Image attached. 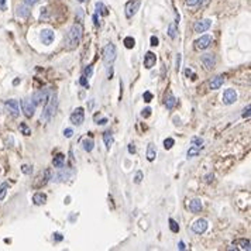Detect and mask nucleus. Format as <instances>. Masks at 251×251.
Instances as JSON below:
<instances>
[{
    "instance_id": "obj_33",
    "label": "nucleus",
    "mask_w": 251,
    "mask_h": 251,
    "mask_svg": "<svg viewBox=\"0 0 251 251\" xmlns=\"http://www.w3.org/2000/svg\"><path fill=\"white\" fill-rule=\"evenodd\" d=\"M174 144H175L174 138H167V140L164 141V147H165V149H171Z\"/></svg>"
},
{
    "instance_id": "obj_21",
    "label": "nucleus",
    "mask_w": 251,
    "mask_h": 251,
    "mask_svg": "<svg viewBox=\"0 0 251 251\" xmlns=\"http://www.w3.org/2000/svg\"><path fill=\"white\" fill-rule=\"evenodd\" d=\"M155 155H157V149L154 144H148V148H147V160L149 162H153L155 160Z\"/></svg>"
},
{
    "instance_id": "obj_37",
    "label": "nucleus",
    "mask_w": 251,
    "mask_h": 251,
    "mask_svg": "<svg viewBox=\"0 0 251 251\" xmlns=\"http://www.w3.org/2000/svg\"><path fill=\"white\" fill-rule=\"evenodd\" d=\"M92 72H93V71H92V66H90V65L85 66V69H83L85 76H87V78H89V76H90V75H92Z\"/></svg>"
},
{
    "instance_id": "obj_48",
    "label": "nucleus",
    "mask_w": 251,
    "mask_h": 251,
    "mask_svg": "<svg viewBox=\"0 0 251 251\" xmlns=\"http://www.w3.org/2000/svg\"><path fill=\"white\" fill-rule=\"evenodd\" d=\"M37 2H38V0H24V3H26L27 6H34Z\"/></svg>"
},
{
    "instance_id": "obj_45",
    "label": "nucleus",
    "mask_w": 251,
    "mask_h": 251,
    "mask_svg": "<svg viewBox=\"0 0 251 251\" xmlns=\"http://www.w3.org/2000/svg\"><path fill=\"white\" fill-rule=\"evenodd\" d=\"M243 117H244V119H245V117H247V119L250 117V106H247V107H245V110H244V113H243Z\"/></svg>"
},
{
    "instance_id": "obj_20",
    "label": "nucleus",
    "mask_w": 251,
    "mask_h": 251,
    "mask_svg": "<svg viewBox=\"0 0 251 251\" xmlns=\"http://www.w3.org/2000/svg\"><path fill=\"white\" fill-rule=\"evenodd\" d=\"M189 209L193 213H199L202 210V202H200V199H193L189 203Z\"/></svg>"
},
{
    "instance_id": "obj_16",
    "label": "nucleus",
    "mask_w": 251,
    "mask_h": 251,
    "mask_svg": "<svg viewBox=\"0 0 251 251\" xmlns=\"http://www.w3.org/2000/svg\"><path fill=\"white\" fill-rule=\"evenodd\" d=\"M223 82H224V76H223V75H217V76L212 78V80H210V89H213V90L219 89V87L223 85Z\"/></svg>"
},
{
    "instance_id": "obj_3",
    "label": "nucleus",
    "mask_w": 251,
    "mask_h": 251,
    "mask_svg": "<svg viewBox=\"0 0 251 251\" xmlns=\"http://www.w3.org/2000/svg\"><path fill=\"white\" fill-rule=\"evenodd\" d=\"M116 59V47L113 44H107L103 50V62L106 65L113 64V61Z\"/></svg>"
},
{
    "instance_id": "obj_28",
    "label": "nucleus",
    "mask_w": 251,
    "mask_h": 251,
    "mask_svg": "<svg viewBox=\"0 0 251 251\" xmlns=\"http://www.w3.org/2000/svg\"><path fill=\"white\" fill-rule=\"evenodd\" d=\"M168 35L171 38H176V24L175 23H171L168 26Z\"/></svg>"
},
{
    "instance_id": "obj_6",
    "label": "nucleus",
    "mask_w": 251,
    "mask_h": 251,
    "mask_svg": "<svg viewBox=\"0 0 251 251\" xmlns=\"http://www.w3.org/2000/svg\"><path fill=\"white\" fill-rule=\"evenodd\" d=\"M140 4H141V2L140 0H134V2H128L127 4H126V16H127V18H131L133 16L137 13V10L140 9Z\"/></svg>"
},
{
    "instance_id": "obj_22",
    "label": "nucleus",
    "mask_w": 251,
    "mask_h": 251,
    "mask_svg": "<svg viewBox=\"0 0 251 251\" xmlns=\"http://www.w3.org/2000/svg\"><path fill=\"white\" fill-rule=\"evenodd\" d=\"M103 141H105V144H106V148L110 149V147L113 146V135L110 131H106L105 134H103Z\"/></svg>"
},
{
    "instance_id": "obj_31",
    "label": "nucleus",
    "mask_w": 251,
    "mask_h": 251,
    "mask_svg": "<svg viewBox=\"0 0 251 251\" xmlns=\"http://www.w3.org/2000/svg\"><path fill=\"white\" fill-rule=\"evenodd\" d=\"M169 229H171L172 233H178V231H179V226H178V223L175 222L174 219H169Z\"/></svg>"
},
{
    "instance_id": "obj_12",
    "label": "nucleus",
    "mask_w": 251,
    "mask_h": 251,
    "mask_svg": "<svg viewBox=\"0 0 251 251\" xmlns=\"http://www.w3.org/2000/svg\"><path fill=\"white\" fill-rule=\"evenodd\" d=\"M210 44H212V37L210 35H203V37H200L199 40L195 41V47H196L197 50H206Z\"/></svg>"
},
{
    "instance_id": "obj_10",
    "label": "nucleus",
    "mask_w": 251,
    "mask_h": 251,
    "mask_svg": "<svg viewBox=\"0 0 251 251\" xmlns=\"http://www.w3.org/2000/svg\"><path fill=\"white\" fill-rule=\"evenodd\" d=\"M6 107L9 109V112L13 114V117H17L20 114V106H18V102L14 100V99H10V100H6L4 102Z\"/></svg>"
},
{
    "instance_id": "obj_38",
    "label": "nucleus",
    "mask_w": 251,
    "mask_h": 251,
    "mask_svg": "<svg viewBox=\"0 0 251 251\" xmlns=\"http://www.w3.org/2000/svg\"><path fill=\"white\" fill-rule=\"evenodd\" d=\"M141 181H142V172H141V171H137V174H135V178H134V182H135V183H140Z\"/></svg>"
},
{
    "instance_id": "obj_53",
    "label": "nucleus",
    "mask_w": 251,
    "mask_h": 251,
    "mask_svg": "<svg viewBox=\"0 0 251 251\" xmlns=\"http://www.w3.org/2000/svg\"><path fill=\"white\" fill-rule=\"evenodd\" d=\"M93 23H95V26H99V21H98V14H93Z\"/></svg>"
},
{
    "instance_id": "obj_2",
    "label": "nucleus",
    "mask_w": 251,
    "mask_h": 251,
    "mask_svg": "<svg viewBox=\"0 0 251 251\" xmlns=\"http://www.w3.org/2000/svg\"><path fill=\"white\" fill-rule=\"evenodd\" d=\"M57 106H58V98H57V95H51V98L47 100V103H45V107H44V112H42V119H45V120H50L52 117V114L55 113V110H57Z\"/></svg>"
},
{
    "instance_id": "obj_14",
    "label": "nucleus",
    "mask_w": 251,
    "mask_h": 251,
    "mask_svg": "<svg viewBox=\"0 0 251 251\" xmlns=\"http://www.w3.org/2000/svg\"><path fill=\"white\" fill-rule=\"evenodd\" d=\"M155 62H157V57L154 52L148 51L146 54V57H144V66H146L147 69H151L154 65H155Z\"/></svg>"
},
{
    "instance_id": "obj_44",
    "label": "nucleus",
    "mask_w": 251,
    "mask_h": 251,
    "mask_svg": "<svg viewBox=\"0 0 251 251\" xmlns=\"http://www.w3.org/2000/svg\"><path fill=\"white\" fill-rule=\"evenodd\" d=\"M54 240L55 241H62L64 240V237H62V234H59V233H54Z\"/></svg>"
},
{
    "instance_id": "obj_15",
    "label": "nucleus",
    "mask_w": 251,
    "mask_h": 251,
    "mask_svg": "<svg viewBox=\"0 0 251 251\" xmlns=\"http://www.w3.org/2000/svg\"><path fill=\"white\" fill-rule=\"evenodd\" d=\"M202 62H203V65L206 66L208 69H212V68H215L216 59L212 54H205L203 57H202Z\"/></svg>"
},
{
    "instance_id": "obj_27",
    "label": "nucleus",
    "mask_w": 251,
    "mask_h": 251,
    "mask_svg": "<svg viewBox=\"0 0 251 251\" xmlns=\"http://www.w3.org/2000/svg\"><path fill=\"white\" fill-rule=\"evenodd\" d=\"M7 189H9V183L7 182H3V183L0 185V200H3L4 197H6Z\"/></svg>"
},
{
    "instance_id": "obj_55",
    "label": "nucleus",
    "mask_w": 251,
    "mask_h": 251,
    "mask_svg": "<svg viewBox=\"0 0 251 251\" xmlns=\"http://www.w3.org/2000/svg\"><path fill=\"white\" fill-rule=\"evenodd\" d=\"M212 179H213V175H208V176H206V182H210Z\"/></svg>"
},
{
    "instance_id": "obj_46",
    "label": "nucleus",
    "mask_w": 251,
    "mask_h": 251,
    "mask_svg": "<svg viewBox=\"0 0 251 251\" xmlns=\"http://www.w3.org/2000/svg\"><path fill=\"white\" fill-rule=\"evenodd\" d=\"M79 83L82 85V86H87V80H86V76H82L79 79Z\"/></svg>"
},
{
    "instance_id": "obj_32",
    "label": "nucleus",
    "mask_w": 251,
    "mask_h": 251,
    "mask_svg": "<svg viewBox=\"0 0 251 251\" xmlns=\"http://www.w3.org/2000/svg\"><path fill=\"white\" fill-rule=\"evenodd\" d=\"M20 131H21L24 135H30V134H31V130L27 127L26 123H21V124H20Z\"/></svg>"
},
{
    "instance_id": "obj_56",
    "label": "nucleus",
    "mask_w": 251,
    "mask_h": 251,
    "mask_svg": "<svg viewBox=\"0 0 251 251\" xmlns=\"http://www.w3.org/2000/svg\"><path fill=\"white\" fill-rule=\"evenodd\" d=\"M78 2H80V3H82V2H85V0H78Z\"/></svg>"
},
{
    "instance_id": "obj_9",
    "label": "nucleus",
    "mask_w": 251,
    "mask_h": 251,
    "mask_svg": "<svg viewBox=\"0 0 251 251\" xmlns=\"http://www.w3.org/2000/svg\"><path fill=\"white\" fill-rule=\"evenodd\" d=\"M206 229H208V222H206L205 219H199V220H196V222L192 224L193 233H196V234L205 233V231H206Z\"/></svg>"
},
{
    "instance_id": "obj_23",
    "label": "nucleus",
    "mask_w": 251,
    "mask_h": 251,
    "mask_svg": "<svg viewBox=\"0 0 251 251\" xmlns=\"http://www.w3.org/2000/svg\"><path fill=\"white\" fill-rule=\"evenodd\" d=\"M17 16L21 18H26L30 16V10L27 6H18L17 7Z\"/></svg>"
},
{
    "instance_id": "obj_30",
    "label": "nucleus",
    "mask_w": 251,
    "mask_h": 251,
    "mask_svg": "<svg viewBox=\"0 0 251 251\" xmlns=\"http://www.w3.org/2000/svg\"><path fill=\"white\" fill-rule=\"evenodd\" d=\"M200 154V148H197V147H190L189 149H188V158H192V157H196Z\"/></svg>"
},
{
    "instance_id": "obj_5",
    "label": "nucleus",
    "mask_w": 251,
    "mask_h": 251,
    "mask_svg": "<svg viewBox=\"0 0 251 251\" xmlns=\"http://www.w3.org/2000/svg\"><path fill=\"white\" fill-rule=\"evenodd\" d=\"M71 123L72 124H75V126H80V124L83 123V120H85V112H83V109L82 107H78L75 112L71 114Z\"/></svg>"
},
{
    "instance_id": "obj_24",
    "label": "nucleus",
    "mask_w": 251,
    "mask_h": 251,
    "mask_svg": "<svg viewBox=\"0 0 251 251\" xmlns=\"http://www.w3.org/2000/svg\"><path fill=\"white\" fill-rule=\"evenodd\" d=\"M93 146H95V142H93L92 138H85L82 141V147H83V149L87 151V153H90L92 149H93Z\"/></svg>"
},
{
    "instance_id": "obj_18",
    "label": "nucleus",
    "mask_w": 251,
    "mask_h": 251,
    "mask_svg": "<svg viewBox=\"0 0 251 251\" xmlns=\"http://www.w3.org/2000/svg\"><path fill=\"white\" fill-rule=\"evenodd\" d=\"M64 164H65V155L64 154H57L54 157V160H52V165L55 168H62Z\"/></svg>"
},
{
    "instance_id": "obj_29",
    "label": "nucleus",
    "mask_w": 251,
    "mask_h": 251,
    "mask_svg": "<svg viewBox=\"0 0 251 251\" xmlns=\"http://www.w3.org/2000/svg\"><path fill=\"white\" fill-rule=\"evenodd\" d=\"M124 45H126V48H128V50L134 48V45H135L134 38H133V37H126V38H124Z\"/></svg>"
},
{
    "instance_id": "obj_1",
    "label": "nucleus",
    "mask_w": 251,
    "mask_h": 251,
    "mask_svg": "<svg viewBox=\"0 0 251 251\" xmlns=\"http://www.w3.org/2000/svg\"><path fill=\"white\" fill-rule=\"evenodd\" d=\"M82 35H83V27H82L80 23H75L71 27L69 33H68V45H69V48L76 47L82 40Z\"/></svg>"
},
{
    "instance_id": "obj_7",
    "label": "nucleus",
    "mask_w": 251,
    "mask_h": 251,
    "mask_svg": "<svg viewBox=\"0 0 251 251\" xmlns=\"http://www.w3.org/2000/svg\"><path fill=\"white\" fill-rule=\"evenodd\" d=\"M210 26H212V20L205 18V20H200V21L195 23L193 30H195V33H205V31H208L210 28Z\"/></svg>"
},
{
    "instance_id": "obj_41",
    "label": "nucleus",
    "mask_w": 251,
    "mask_h": 251,
    "mask_svg": "<svg viewBox=\"0 0 251 251\" xmlns=\"http://www.w3.org/2000/svg\"><path fill=\"white\" fill-rule=\"evenodd\" d=\"M76 14H78V21H82V17H83V11L82 9H76Z\"/></svg>"
},
{
    "instance_id": "obj_52",
    "label": "nucleus",
    "mask_w": 251,
    "mask_h": 251,
    "mask_svg": "<svg viewBox=\"0 0 251 251\" xmlns=\"http://www.w3.org/2000/svg\"><path fill=\"white\" fill-rule=\"evenodd\" d=\"M106 123H107V119H106V117L105 119H102V120H98V124H102V126L103 124H106Z\"/></svg>"
},
{
    "instance_id": "obj_47",
    "label": "nucleus",
    "mask_w": 251,
    "mask_h": 251,
    "mask_svg": "<svg viewBox=\"0 0 251 251\" xmlns=\"http://www.w3.org/2000/svg\"><path fill=\"white\" fill-rule=\"evenodd\" d=\"M181 69V54H178V58H176V71Z\"/></svg>"
},
{
    "instance_id": "obj_54",
    "label": "nucleus",
    "mask_w": 251,
    "mask_h": 251,
    "mask_svg": "<svg viewBox=\"0 0 251 251\" xmlns=\"http://www.w3.org/2000/svg\"><path fill=\"white\" fill-rule=\"evenodd\" d=\"M185 73H186V76H189V75H193V73H192V71H190L189 68H188V69L185 71Z\"/></svg>"
},
{
    "instance_id": "obj_50",
    "label": "nucleus",
    "mask_w": 251,
    "mask_h": 251,
    "mask_svg": "<svg viewBox=\"0 0 251 251\" xmlns=\"http://www.w3.org/2000/svg\"><path fill=\"white\" fill-rule=\"evenodd\" d=\"M0 10L2 11L6 10V0H0Z\"/></svg>"
},
{
    "instance_id": "obj_35",
    "label": "nucleus",
    "mask_w": 251,
    "mask_h": 251,
    "mask_svg": "<svg viewBox=\"0 0 251 251\" xmlns=\"http://www.w3.org/2000/svg\"><path fill=\"white\" fill-rule=\"evenodd\" d=\"M142 99H144V102L149 103L153 100V93L151 92H144V95H142Z\"/></svg>"
},
{
    "instance_id": "obj_13",
    "label": "nucleus",
    "mask_w": 251,
    "mask_h": 251,
    "mask_svg": "<svg viewBox=\"0 0 251 251\" xmlns=\"http://www.w3.org/2000/svg\"><path fill=\"white\" fill-rule=\"evenodd\" d=\"M54 38H55V34L52 30H42L41 31V41L45 45H50L54 41Z\"/></svg>"
},
{
    "instance_id": "obj_11",
    "label": "nucleus",
    "mask_w": 251,
    "mask_h": 251,
    "mask_svg": "<svg viewBox=\"0 0 251 251\" xmlns=\"http://www.w3.org/2000/svg\"><path fill=\"white\" fill-rule=\"evenodd\" d=\"M21 107H23V112L26 114V117H33L34 116V109H35V106L31 100L26 99V100H23L21 102Z\"/></svg>"
},
{
    "instance_id": "obj_43",
    "label": "nucleus",
    "mask_w": 251,
    "mask_h": 251,
    "mask_svg": "<svg viewBox=\"0 0 251 251\" xmlns=\"http://www.w3.org/2000/svg\"><path fill=\"white\" fill-rule=\"evenodd\" d=\"M199 2L200 0H186V4H188V6H196Z\"/></svg>"
},
{
    "instance_id": "obj_51",
    "label": "nucleus",
    "mask_w": 251,
    "mask_h": 251,
    "mask_svg": "<svg viewBox=\"0 0 251 251\" xmlns=\"http://www.w3.org/2000/svg\"><path fill=\"white\" fill-rule=\"evenodd\" d=\"M178 248L179 250H185V244H183V241H179V244H178Z\"/></svg>"
},
{
    "instance_id": "obj_42",
    "label": "nucleus",
    "mask_w": 251,
    "mask_h": 251,
    "mask_svg": "<svg viewBox=\"0 0 251 251\" xmlns=\"http://www.w3.org/2000/svg\"><path fill=\"white\" fill-rule=\"evenodd\" d=\"M158 42H160V41H158V38H157L155 35L151 37V45H153V47H157V45H158Z\"/></svg>"
},
{
    "instance_id": "obj_19",
    "label": "nucleus",
    "mask_w": 251,
    "mask_h": 251,
    "mask_svg": "<svg viewBox=\"0 0 251 251\" xmlns=\"http://www.w3.org/2000/svg\"><path fill=\"white\" fill-rule=\"evenodd\" d=\"M33 202L35 205H44L45 202H47V196H45V193H42V192H37L35 195L33 196Z\"/></svg>"
},
{
    "instance_id": "obj_39",
    "label": "nucleus",
    "mask_w": 251,
    "mask_h": 251,
    "mask_svg": "<svg viewBox=\"0 0 251 251\" xmlns=\"http://www.w3.org/2000/svg\"><path fill=\"white\" fill-rule=\"evenodd\" d=\"M72 134H73L72 128H65V130H64V135H65L66 138H71V137H72Z\"/></svg>"
},
{
    "instance_id": "obj_36",
    "label": "nucleus",
    "mask_w": 251,
    "mask_h": 251,
    "mask_svg": "<svg viewBox=\"0 0 251 251\" xmlns=\"http://www.w3.org/2000/svg\"><path fill=\"white\" fill-rule=\"evenodd\" d=\"M238 243L241 244V248H243V250H247V251L250 250V240H240Z\"/></svg>"
},
{
    "instance_id": "obj_25",
    "label": "nucleus",
    "mask_w": 251,
    "mask_h": 251,
    "mask_svg": "<svg viewBox=\"0 0 251 251\" xmlns=\"http://www.w3.org/2000/svg\"><path fill=\"white\" fill-rule=\"evenodd\" d=\"M96 11L100 13V14H103V16L109 14V11H107V9L105 7V4H103L102 2H98V3H96Z\"/></svg>"
},
{
    "instance_id": "obj_40",
    "label": "nucleus",
    "mask_w": 251,
    "mask_h": 251,
    "mask_svg": "<svg viewBox=\"0 0 251 251\" xmlns=\"http://www.w3.org/2000/svg\"><path fill=\"white\" fill-rule=\"evenodd\" d=\"M149 114H151V109H149V107H146V109L141 112V116L142 117H149Z\"/></svg>"
},
{
    "instance_id": "obj_34",
    "label": "nucleus",
    "mask_w": 251,
    "mask_h": 251,
    "mask_svg": "<svg viewBox=\"0 0 251 251\" xmlns=\"http://www.w3.org/2000/svg\"><path fill=\"white\" fill-rule=\"evenodd\" d=\"M21 172H23V174H26V175H30L31 172H33V167H31V165H23V167H21Z\"/></svg>"
},
{
    "instance_id": "obj_49",
    "label": "nucleus",
    "mask_w": 251,
    "mask_h": 251,
    "mask_svg": "<svg viewBox=\"0 0 251 251\" xmlns=\"http://www.w3.org/2000/svg\"><path fill=\"white\" fill-rule=\"evenodd\" d=\"M128 153H130V154H134V153H135L134 144H128Z\"/></svg>"
},
{
    "instance_id": "obj_17",
    "label": "nucleus",
    "mask_w": 251,
    "mask_h": 251,
    "mask_svg": "<svg viewBox=\"0 0 251 251\" xmlns=\"http://www.w3.org/2000/svg\"><path fill=\"white\" fill-rule=\"evenodd\" d=\"M176 103H178V100L175 99V96L172 93H168V96H165V106H167L168 110L174 109L175 106H176Z\"/></svg>"
},
{
    "instance_id": "obj_8",
    "label": "nucleus",
    "mask_w": 251,
    "mask_h": 251,
    "mask_svg": "<svg viewBox=\"0 0 251 251\" xmlns=\"http://www.w3.org/2000/svg\"><path fill=\"white\" fill-rule=\"evenodd\" d=\"M237 100V93L234 89H226L223 93V103L224 105H233Z\"/></svg>"
},
{
    "instance_id": "obj_4",
    "label": "nucleus",
    "mask_w": 251,
    "mask_h": 251,
    "mask_svg": "<svg viewBox=\"0 0 251 251\" xmlns=\"http://www.w3.org/2000/svg\"><path fill=\"white\" fill-rule=\"evenodd\" d=\"M48 100V90L47 89H41L33 96V103L34 106H42L45 105Z\"/></svg>"
},
{
    "instance_id": "obj_26",
    "label": "nucleus",
    "mask_w": 251,
    "mask_h": 251,
    "mask_svg": "<svg viewBox=\"0 0 251 251\" xmlns=\"http://www.w3.org/2000/svg\"><path fill=\"white\" fill-rule=\"evenodd\" d=\"M190 144H192L193 147L202 148V147H203V138H200V137H192V138H190Z\"/></svg>"
}]
</instances>
